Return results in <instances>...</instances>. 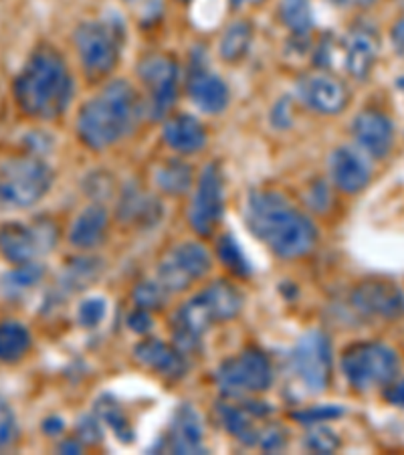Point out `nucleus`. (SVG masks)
I'll return each mask as SVG.
<instances>
[{"instance_id": "37998d69", "label": "nucleus", "mask_w": 404, "mask_h": 455, "mask_svg": "<svg viewBox=\"0 0 404 455\" xmlns=\"http://www.w3.org/2000/svg\"><path fill=\"white\" fill-rule=\"evenodd\" d=\"M231 3L241 6V4H259V3H263V0H231Z\"/></svg>"}, {"instance_id": "473e14b6", "label": "nucleus", "mask_w": 404, "mask_h": 455, "mask_svg": "<svg viewBox=\"0 0 404 455\" xmlns=\"http://www.w3.org/2000/svg\"><path fill=\"white\" fill-rule=\"evenodd\" d=\"M305 443L315 453H334L340 450V437L336 435L334 429L323 427V425H315V427L307 433Z\"/></svg>"}, {"instance_id": "c9c22d12", "label": "nucleus", "mask_w": 404, "mask_h": 455, "mask_svg": "<svg viewBox=\"0 0 404 455\" xmlns=\"http://www.w3.org/2000/svg\"><path fill=\"white\" fill-rule=\"evenodd\" d=\"M106 315V302L99 298H90L85 299L83 304L79 307V322L85 328H93L98 326Z\"/></svg>"}, {"instance_id": "f704fd0d", "label": "nucleus", "mask_w": 404, "mask_h": 455, "mask_svg": "<svg viewBox=\"0 0 404 455\" xmlns=\"http://www.w3.org/2000/svg\"><path fill=\"white\" fill-rule=\"evenodd\" d=\"M19 437V423L9 403L0 399V450H9Z\"/></svg>"}, {"instance_id": "2eb2a0df", "label": "nucleus", "mask_w": 404, "mask_h": 455, "mask_svg": "<svg viewBox=\"0 0 404 455\" xmlns=\"http://www.w3.org/2000/svg\"><path fill=\"white\" fill-rule=\"evenodd\" d=\"M329 176L342 193L356 195L370 182L372 168L366 152L352 146H340L329 156Z\"/></svg>"}, {"instance_id": "a19ab883", "label": "nucleus", "mask_w": 404, "mask_h": 455, "mask_svg": "<svg viewBox=\"0 0 404 455\" xmlns=\"http://www.w3.org/2000/svg\"><path fill=\"white\" fill-rule=\"evenodd\" d=\"M386 399L392 403V405H399V407H404V380L400 385L392 387L391 391L386 393Z\"/></svg>"}, {"instance_id": "ddd939ff", "label": "nucleus", "mask_w": 404, "mask_h": 455, "mask_svg": "<svg viewBox=\"0 0 404 455\" xmlns=\"http://www.w3.org/2000/svg\"><path fill=\"white\" fill-rule=\"evenodd\" d=\"M352 307L368 318H404V291L391 280H364L350 293Z\"/></svg>"}, {"instance_id": "4468645a", "label": "nucleus", "mask_w": 404, "mask_h": 455, "mask_svg": "<svg viewBox=\"0 0 404 455\" xmlns=\"http://www.w3.org/2000/svg\"><path fill=\"white\" fill-rule=\"evenodd\" d=\"M297 95L313 112L326 116L340 114L350 101L348 87L326 71H313L301 77L297 82Z\"/></svg>"}, {"instance_id": "0eeeda50", "label": "nucleus", "mask_w": 404, "mask_h": 455, "mask_svg": "<svg viewBox=\"0 0 404 455\" xmlns=\"http://www.w3.org/2000/svg\"><path fill=\"white\" fill-rule=\"evenodd\" d=\"M289 366L297 383L310 395H320L328 388L332 377V347L328 336L312 330L301 336L291 350Z\"/></svg>"}, {"instance_id": "f03ea898", "label": "nucleus", "mask_w": 404, "mask_h": 455, "mask_svg": "<svg viewBox=\"0 0 404 455\" xmlns=\"http://www.w3.org/2000/svg\"><path fill=\"white\" fill-rule=\"evenodd\" d=\"M12 90L20 112L35 120H55L69 106L73 79L65 59L57 51L43 47L28 57Z\"/></svg>"}, {"instance_id": "dca6fc26", "label": "nucleus", "mask_w": 404, "mask_h": 455, "mask_svg": "<svg viewBox=\"0 0 404 455\" xmlns=\"http://www.w3.org/2000/svg\"><path fill=\"white\" fill-rule=\"evenodd\" d=\"M352 134L356 138L358 148L372 158H384L392 150L394 126L384 114L376 112V109H366V112L358 114L354 124H352Z\"/></svg>"}, {"instance_id": "7c9ffc66", "label": "nucleus", "mask_w": 404, "mask_h": 455, "mask_svg": "<svg viewBox=\"0 0 404 455\" xmlns=\"http://www.w3.org/2000/svg\"><path fill=\"white\" fill-rule=\"evenodd\" d=\"M17 269L11 271V274H6L4 277V290L6 293H19L23 290L33 288L35 283L41 282L43 277V266L39 263H25V266H14Z\"/></svg>"}, {"instance_id": "39448f33", "label": "nucleus", "mask_w": 404, "mask_h": 455, "mask_svg": "<svg viewBox=\"0 0 404 455\" xmlns=\"http://www.w3.org/2000/svg\"><path fill=\"white\" fill-rule=\"evenodd\" d=\"M399 371V355L382 342H356L342 355L344 377L358 391L391 385Z\"/></svg>"}, {"instance_id": "9d476101", "label": "nucleus", "mask_w": 404, "mask_h": 455, "mask_svg": "<svg viewBox=\"0 0 404 455\" xmlns=\"http://www.w3.org/2000/svg\"><path fill=\"white\" fill-rule=\"evenodd\" d=\"M210 253L201 243L188 241V243L176 245L166 259L160 263L158 277L166 291H185L194 282L201 280L210 271Z\"/></svg>"}, {"instance_id": "e433bc0d", "label": "nucleus", "mask_w": 404, "mask_h": 455, "mask_svg": "<svg viewBox=\"0 0 404 455\" xmlns=\"http://www.w3.org/2000/svg\"><path fill=\"white\" fill-rule=\"evenodd\" d=\"M344 415L342 407H315L307 411H299V413H293V419H299L304 423H321V421H332L336 417Z\"/></svg>"}, {"instance_id": "bb28decb", "label": "nucleus", "mask_w": 404, "mask_h": 455, "mask_svg": "<svg viewBox=\"0 0 404 455\" xmlns=\"http://www.w3.org/2000/svg\"><path fill=\"white\" fill-rule=\"evenodd\" d=\"M156 182L170 195H185L193 185V171L180 160H168L156 171Z\"/></svg>"}, {"instance_id": "6ab92c4d", "label": "nucleus", "mask_w": 404, "mask_h": 455, "mask_svg": "<svg viewBox=\"0 0 404 455\" xmlns=\"http://www.w3.org/2000/svg\"><path fill=\"white\" fill-rule=\"evenodd\" d=\"M164 142L178 154H196L207 144V132L204 126L193 116L178 114L166 120L164 130H162Z\"/></svg>"}, {"instance_id": "6e6552de", "label": "nucleus", "mask_w": 404, "mask_h": 455, "mask_svg": "<svg viewBox=\"0 0 404 455\" xmlns=\"http://www.w3.org/2000/svg\"><path fill=\"white\" fill-rule=\"evenodd\" d=\"M120 27L91 20L77 27L75 45L85 71L91 77H106L120 61Z\"/></svg>"}, {"instance_id": "a878e982", "label": "nucleus", "mask_w": 404, "mask_h": 455, "mask_svg": "<svg viewBox=\"0 0 404 455\" xmlns=\"http://www.w3.org/2000/svg\"><path fill=\"white\" fill-rule=\"evenodd\" d=\"M279 17H281L283 25L297 36H305L313 27L310 0H281Z\"/></svg>"}, {"instance_id": "393cba45", "label": "nucleus", "mask_w": 404, "mask_h": 455, "mask_svg": "<svg viewBox=\"0 0 404 455\" xmlns=\"http://www.w3.org/2000/svg\"><path fill=\"white\" fill-rule=\"evenodd\" d=\"M160 209L162 207L156 199H152V196L138 188L128 190L126 196H123V203H120V215L136 223H156Z\"/></svg>"}, {"instance_id": "20e7f679", "label": "nucleus", "mask_w": 404, "mask_h": 455, "mask_svg": "<svg viewBox=\"0 0 404 455\" xmlns=\"http://www.w3.org/2000/svg\"><path fill=\"white\" fill-rule=\"evenodd\" d=\"M53 187V171L43 158L19 156L0 166V207H33Z\"/></svg>"}, {"instance_id": "c03bdc74", "label": "nucleus", "mask_w": 404, "mask_h": 455, "mask_svg": "<svg viewBox=\"0 0 404 455\" xmlns=\"http://www.w3.org/2000/svg\"><path fill=\"white\" fill-rule=\"evenodd\" d=\"M396 85H399V90L404 93V76L399 77V82H396Z\"/></svg>"}, {"instance_id": "7ed1b4c3", "label": "nucleus", "mask_w": 404, "mask_h": 455, "mask_svg": "<svg viewBox=\"0 0 404 455\" xmlns=\"http://www.w3.org/2000/svg\"><path fill=\"white\" fill-rule=\"evenodd\" d=\"M142 101L126 79H117L83 104L77 116V134L87 148L101 152L136 128Z\"/></svg>"}, {"instance_id": "b1692460", "label": "nucleus", "mask_w": 404, "mask_h": 455, "mask_svg": "<svg viewBox=\"0 0 404 455\" xmlns=\"http://www.w3.org/2000/svg\"><path fill=\"white\" fill-rule=\"evenodd\" d=\"M202 293H204V298L209 299L212 310H215L218 322L231 320L241 312L242 296H241V291L229 282H225V280L212 282L209 288H204Z\"/></svg>"}, {"instance_id": "5701e85b", "label": "nucleus", "mask_w": 404, "mask_h": 455, "mask_svg": "<svg viewBox=\"0 0 404 455\" xmlns=\"http://www.w3.org/2000/svg\"><path fill=\"white\" fill-rule=\"evenodd\" d=\"M31 348V332L19 322H0V363H17Z\"/></svg>"}, {"instance_id": "58836bf2", "label": "nucleus", "mask_w": 404, "mask_h": 455, "mask_svg": "<svg viewBox=\"0 0 404 455\" xmlns=\"http://www.w3.org/2000/svg\"><path fill=\"white\" fill-rule=\"evenodd\" d=\"M391 39H392V47H394L396 53L404 55V19H400L399 23L392 27Z\"/></svg>"}, {"instance_id": "aec40b11", "label": "nucleus", "mask_w": 404, "mask_h": 455, "mask_svg": "<svg viewBox=\"0 0 404 455\" xmlns=\"http://www.w3.org/2000/svg\"><path fill=\"white\" fill-rule=\"evenodd\" d=\"M204 431L201 419L193 407H180L176 411L170 425L168 450L174 453H201L204 451Z\"/></svg>"}, {"instance_id": "a211bd4d", "label": "nucleus", "mask_w": 404, "mask_h": 455, "mask_svg": "<svg viewBox=\"0 0 404 455\" xmlns=\"http://www.w3.org/2000/svg\"><path fill=\"white\" fill-rule=\"evenodd\" d=\"M190 100L201 112L220 114L229 106V87L215 73L207 69H196L188 79Z\"/></svg>"}, {"instance_id": "4c0bfd02", "label": "nucleus", "mask_w": 404, "mask_h": 455, "mask_svg": "<svg viewBox=\"0 0 404 455\" xmlns=\"http://www.w3.org/2000/svg\"><path fill=\"white\" fill-rule=\"evenodd\" d=\"M128 324L131 330H136V332H148V330L152 328V320H150L148 310L138 307V310L128 318Z\"/></svg>"}, {"instance_id": "f8f14e48", "label": "nucleus", "mask_w": 404, "mask_h": 455, "mask_svg": "<svg viewBox=\"0 0 404 455\" xmlns=\"http://www.w3.org/2000/svg\"><path fill=\"white\" fill-rule=\"evenodd\" d=\"M223 179H220L218 168L215 164H209L201 174L193 204H190V225L202 237H209V235L215 233L217 225L223 219Z\"/></svg>"}, {"instance_id": "2f4dec72", "label": "nucleus", "mask_w": 404, "mask_h": 455, "mask_svg": "<svg viewBox=\"0 0 404 455\" xmlns=\"http://www.w3.org/2000/svg\"><path fill=\"white\" fill-rule=\"evenodd\" d=\"M99 413L107 421L109 427L115 431V435H117V439H120V442H126V443L131 442V435H134V431H131L128 419H126V417H123L122 409L117 407L115 403L106 399L99 405Z\"/></svg>"}, {"instance_id": "c756f323", "label": "nucleus", "mask_w": 404, "mask_h": 455, "mask_svg": "<svg viewBox=\"0 0 404 455\" xmlns=\"http://www.w3.org/2000/svg\"><path fill=\"white\" fill-rule=\"evenodd\" d=\"M217 253L218 259L229 267L233 274H237L241 277H249L251 275V266H249L245 255H242L241 247L237 245V239L231 237V235H225L220 237L218 245H217Z\"/></svg>"}, {"instance_id": "72a5a7b5", "label": "nucleus", "mask_w": 404, "mask_h": 455, "mask_svg": "<svg viewBox=\"0 0 404 455\" xmlns=\"http://www.w3.org/2000/svg\"><path fill=\"white\" fill-rule=\"evenodd\" d=\"M134 299L138 307H142V310H160L166 302V288L162 283L144 282L136 288Z\"/></svg>"}, {"instance_id": "412c9836", "label": "nucleus", "mask_w": 404, "mask_h": 455, "mask_svg": "<svg viewBox=\"0 0 404 455\" xmlns=\"http://www.w3.org/2000/svg\"><path fill=\"white\" fill-rule=\"evenodd\" d=\"M134 355L139 363L148 366L150 371H156L158 374H164V377L178 379L185 374V358H182L180 352L168 347L158 339H148L139 342Z\"/></svg>"}, {"instance_id": "9b49d317", "label": "nucleus", "mask_w": 404, "mask_h": 455, "mask_svg": "<svg viewBox=\"0 0 404 455\" xmlns=\"http://www.w3.org/2000/svg\"><path fill=\"white\" fill-rule=\"evenodd\" d=\"M138 76L148 90V112L160 120L170 112L178 95V65L168 55H148L139 63Z\"/></svg>"}, {"instance_id": "ea45409f", "label": "nucleus", "mask_w": 404, "mask_h": 455, "mask_svg": "<svg viewBox=\"0 0 404 455\" xmlns=\"http://www.w3.org/2000/svg\"><path fill=\"white\" fill-rule=\"evenodd\" d=\"M332 3L342 6V9H366V6H372L376 0H332Z\"/></svg>"}, {"instance_id": "4be33fe9", "label": "nucleus", "mask_w": 404, "mask_h": 455, "mask_svg": "<svg viewBox=\"0 0 404 455\" xmlns=\"http://www.w3.org/2000/svg\"><path fill=\"white\" fill-rule=\"evenodd\" d=\"M107 229V211L99 204H91L75 219L71 225L69 241L77 249H91L98 247L104 239Z\"/></svg>"}, {"instance_id": "f257e3e1", "label": "nucleus", "mask_w": 404, "mask_h": 455, "mask_svg": "<svg viewBox=\"0 0 404 455\" xmlns=\"http://www.w3.org/2000/svg\"><path fill=\"white\" fill-rule=\"evenodd\" d=\"M247 225L271 251L283 259L307 255L315 247L318 231L304 212H299L283 195L263 190L247 201Z\"/></svg>"}, {"instance_id": "f3484780", "label": "nucleus", "mask_w": 404, "mask_h": 455, "mask_svg": "<svg viewBox=\"0 0 404 455\" xmlns=\"http://www.w3.org/2000/svg\"><path fill=\"white\" fill-rule=\"evenodd\" d=\"M380 53L378 35L368 25H356L344 41V65L354 79L364 82L374 69Z\"/></svg>"}, {"instance_id": "423d86ee", "label": "nucleus", "mask_w": 404, "mask_h": 455, "mask_svg": "<svg viewBox=\"0 0 404 455\" xmlns=\"http://www.w3.org/2000/svg\"><path fill=\"white\" fill-rule=\"evenodd\" d=\"M217 383L226 397L241 399L245 395L267 391L273 383V369L261 350L249 348L218 366Z\"/></svg>"}, {"instance_id": "cd10ccee", "label": "nucleus", "mask_w": 404, "mask_h": 455, "mask_svg": "<svg viewBox=\"0 0 404 455\" xmlns=\"http://www.w3.org/2000/svg\"><path fill=\"white\" fill-rule=\"evenodd\" d=\"M251 39H253V28L249 23H233L229 28H226L223 39H220V55L226 61H239L247 55L249 47H251Z\"/></svg>"}, {"instance_id": "c85d7f7f", "label": "nucleus", "mask_w": 404, "mask_h": 455, "mask_svg": "<svg viewBox=\"0 0 404 455\" xmlns=\"http://www.w3.org/2000/svg\"><path fill=\"white\" fill-rule=\"evenodd\" d=\"M101 274V263L95 261L93 257H79L63 274V288L67 291H75L93 283Z\"/></svg>"}, {"instance_id": "79ce46f5", "label": "nucleus", "mask_w": 404, "mask_h": 455, "mask_svg": "<svg viewBox=\"0 0 404 455\" xmlns=\"http://www.w3.org/2000/svg\"><path fill=\"white\" fill-rule=\"evenodd\" d=\"M43 427H45V431H49V433H51V429H53V431H61V429H63V423H61V419H57V423H51V419H47L45 425H43Z\"/></svg>"}, {"instance_id": "1a4fd4ad", "label": "nucleus", "mask_w": 404, "mask_h": 455, "mask_svg": "<svg viewBox=\"0 0 404 455\" xmlns=\"http://www.w3.org/2000/svg\"><path fill=\"white\" fill-rule=\"evenodd\" d=\"M55 241V225L49 221H39L36 225L12 221L0 227V255L12 266L33 263L36 257L51 251Z\"/></svg>"}]
</instances>
